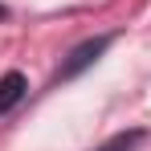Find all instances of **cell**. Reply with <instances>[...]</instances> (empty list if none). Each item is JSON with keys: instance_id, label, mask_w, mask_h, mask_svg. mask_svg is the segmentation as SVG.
Returning a JSON list of instances; mask_svg holds the SVG:
<instances>
[{"instance_id": "3957f363", "label": "cell", "mask_w": 151, "mask_h": 151, "mask_svg": "<svg viewBox=\"0 0 151 151\" xmlns=\"http://www.w3.org/2000/svg\"><path fill=\"white\" fill-rule=\"evenodd\" d=\"M143 139H147V131H143V127H135V131H119V135H110V139L98 143L94 151H135Z\"/></svg>"}, {"instance_id": "6da1fadb", "label": "cell", "mask_w": 151, "mask_h": 151, "mask_svg": "<svg viewBox=\"0 0 151 151\" xmlns=\"http://www.w3.org/2000/svg\"><path fill=\"white\" fill-rule=\"evenodd\" d=\"M114 45V33H98V37H86L82 45H74V49L61 57V65L53 70V86H61V82H74V78H82L94 61H98L102 53Z\"/></svg>"}, {"instance_id": "7a4b0ae2", "label": "cell", "mask_w": 151, "mask_h": 151, "mask_svg": "<svg viewBox=\"0 0 151 151\" xmlns=\"http://www.w3.org/2000/svg\"><path fill=\"white\" fill-rule=\"evenodd\" d=\"M29 94V78L21 74V70H8V74L0 78V119L8 114V110H17L21 102H25Z\"/></svg>"}, {"instance_id": "277c9868", "label": "cell", "mask_w": 151, "mask_h": 151, "mask_svg": "<svg viewBox=\"0 0 151 151\" xmlns=\"http://www.w3.org/2000/svg\"><path fill=\"white\" fill-rule=\"evenodd\" d=\"M0 21H8V4H0Z\"/></svg>"}]
</instances>
